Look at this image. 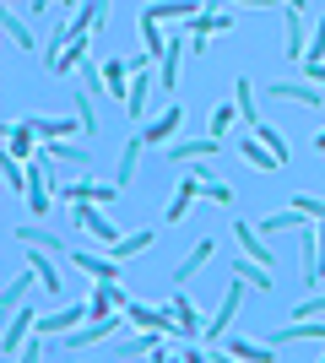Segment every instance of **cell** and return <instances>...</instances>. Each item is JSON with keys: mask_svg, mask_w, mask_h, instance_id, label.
Listing matches in <instances>:
<instances>
[{"mask_svg": "<svg viewBox=\"0 0 325 363\" xmlns=\"http://www.w3.org/2000/svg\"><path fill=\"white\" fill-rule=\"evenodd\" d=\"M233 120H239V104H217V108H212V120H206V130H212V136H222Z\"/></svg>", "mask_w": 325, "mask_h": 363, "instance_id": "obj_35", "label": "cell"}, {"mask_svg": "<svg viewBox=\"0 0 325 363\" xmlns=\"http://www.w3.org/2000/svg\"><path fill=\"white\" fill-rule=\"evenodd\" d=\"M266 342H271V347H293V342H325V315H320V320H293V325L271 331Z\"/></svg>", "mask_w": 325, "mask_h": 363, "instance_id": "obj_12", "label": "cell"}, {"mask_svg": "<svg viewBox=\"0 0 325 363\" xmlns=\"http://www.w3.org/2000/svg\"><path fill=\"white\" fill-rule=\"evenodd\" d=\"M282 22H287V44H282V55H287L293 65H304V55H309V44H304V11H293V6H287V11H282Z\"/></svg>", "mask_w": 325, "mask_h": 363, "instance_id": "obj_20", "label": "cell"}, {"mask_svg": "<svg viewBox=\"0 0 325 363\" xmlns=\"http://www.w3.org/2000/svg\"><path fill=\"white\" fill-rule=\"evenodd\" d=\"M255 136H261L266 141V147H271V152H277V157H282V163H287V141H282V130H277V125H255Z\"/></svg>", "mask_w": 325, "mask_h": 363, "instance_id": "obj_36", "label": "cell"}, {"mask_svg": "<svg viewBox=\"0 0 325 363\" xmlns=\"http://www.w3.org/2000/svg\"><path fill=\"white\" fill-rule=\"evenodd\" d=\"M169 315L179 320V331H185V342H195V336L206 331V320H201V309L185 298V293H173V303H169Z\"/></svg>", "mask_w": 325, "mask_h": 363, "instance_id": "obj_19", "label": "cell"}, {"mask_svg": "<svg viewBox=\"0 0 325 363\" xmlns=\"http://www.w3.org/2000/svg\"><path fill=\"white\" fill-rule=\"evenodd\" d=\"M87 320V303H60V309H49V315H38V336H49V342H60V336H71Z\"/></svg>", "mask_w": 325, "mask_h": 363, "instance_id": "obj_7", "label": "cell"}, {"mask_svg": "<svg viewBox=\"0 0 325 363\" xmlns=\"http://www.w3.org/2000/svg\"><path fill=\"white\" fill-rule=\"evenodd\" d=\"M33 130H38V141H71V136H81L87 125L81 120H33Z\"/></svg>", "mask_w": 325, "mask_h": 363, "instance_id": "obj_29", "label": "cell"}, {"mask_svg": "<svg viewBox=\"0 0 325 363\" xmlns=\"http://www.w3.org/2000/svg\"><path fill=\"white\" fill-rule=\"evenodd\" d=\"M33 331H38V315H33V303H16L11 320H6V331H0V352H6V358H16V352H22V342H28Z\"/></svg>", "mask_w": 325, "mask_h": 363, "instance_id": "obj_5", "label": "cell"}, {"mask_svg": "<svg viewBox=\"0 0 325 363\" xmlns=\"http://www.w3.org/2000/svg\"><path fill=\"white\" fill-rule=\"evenodd\" d=\"M282 6H293V11H304V6H309V0H282Z\"/></svg>", "mask_w": 325, "mask_h": 363, "instance_id": "obj_45", "label": "cell"}, {"mask_svg": "<svg viewBox=\"0 0 325 363\" xmlns=\"http://www.w3.org/2000/svg\"><path fill=\"white\" fill-rule=\"evenodd\" d=\"M141 147H147V141H141V130H130V141H125V152H120V174H114V184H130L136 179V163H141Z\"/></svg>", "mask_w": 325, "mask_h": 363, "instance_id": "obj_28", "label": "cell"}, {"mask_svg": "<svg viewBox=\"0 0 325 363\" xmlns=\"http://www.w3.org/2000/svg\"><path fill=\"white\" fill-rule=\"evenodd\" d=\"M16 239L33 244V250H49V255H65V244L49 233V228H16Z\"/></svg>", "mask_w": 325, "mask_h": 363, "instance_id": "obj_33", "label": "cell"}, {"mask_svg": "<svg viewBox=\"0 0 325 363\" xmlns=\"http://www.w3.org/2000/svg\"><path fill=\"white\" fill-rule=\"evenodd\" d=\"M195 196H206V179L195 174V168H179V190H173V201H169V223L179 228L185 223V212H190V201Z\"/></svg>", "mask_w": 325, "mask_h": 363, "instance_id": "obj_11", "label": "cell"}, {"mask_svg": "<svg viewBox=\"0 0 325 363\" xmlns=\"http://www.w3.org/2000/svg\"><path fill=\"white\" fill-rule=\"evenodd\" d=\"M304 60H325V16L314 22V33H309V55Z\"/></svg>", "mask_w": 325, "mask_h": 363, "instance_id": "obj_40", "label": "cell"}, {"mask_svg": "<svg viewBox=\"0 0 325 363\" xmlns=\"http://www.w3.org/2000/svg\"><path fill=\"white\" fill-rule=\"evenodd\" d=\"M55 157H49L44 147H38V157H33L28 163V190H22V196H28V206H33V217H44L49 212V190H55Z\"/></svg>", "mask_w": 325, "mask_h": 363, "instance_id": "obj_1", "label": "cell"}, {"mask_svg": "<svg viewBox=\"0 0 325 363\" xmlns=\"http://www.w3.org/2000/svg\"><path fill=\"white\" fill-rule=\"evenodd\" d=\"M228 28H233V16L217 11V0H206V11H195L185 22V38H212V33H228Z\"/></svg>", "mask_w": 325, "mask_h": 363, "instance_id": "obj_13", "label": "cell"}, {"mask_svg": "<svg viewBox=\"0 0 325 363\" xmlns=\"http://www.w3.org/2000/svg\"><path fill=\"white\" fill-rule=\"evenodd\" d=\"M44 152L60 168H87V147H76V141H44Z\"/></svg>", "mask_w": 325, "mask_h": 363, "instance_id": "obj_30", "label": "cell"}, {"mask_svg": "<svg viewBox=\"0 0 325 363\" xmlns=\"http://www.w3.org/2000/svg\"><path fill=\"white\" fill-rule=\"evenodd\" d=\"M125 71H130V65H125V60H108V65H103V82H108V92H114L120 104H125V98H130V87H125Z\"/></svg>", "mask_w": 325, "mask_h": 363, "instance_id": "obj_34", "label": "cell"}, {"mask_svg": "<svg viewBox=\"0 0 325 363\" xmlns=\"http://www.w3.org/2000/svg\"><path fill=\"white\" fill-rule=\"evenodd\" d=\"M325 315V298H298L293 303V320H320Z\"/></svg>", "mask_w": 325, "mask_h": 363, "instance_id": "obj_39", "label": "cell"}, {"mask_svg": "<svg viewBox=\"0 0 325 363\" xmlns=\"http://www.w3.org/2000/svg\"><path fill=\"white\" fill-rule=\"evenodd\" d=\"M266 98H282V104H304V108H325V92L309 87V76L304 82H266Z\"/></svg>", "mask_w": 325, "mask_h": 363, "instance_id": "obj_9", "label": "cell"}, {"mask_svg": "<svg viewBox=\"0 0 325 363\" xmlns=\"http://www.w3.org/2000/svg\"><path fill=\"white\" fill-rule=\"evenodd\" d=\"M233 6H249V11H271L277 0H233Z\"/></svg>", "mask_w": 325, "mask_h": 363, "instance_id": "obj_43", "label": "cell"}, {"mask_svg": "<svg viewBox=\"0 0 325 363\" xmlns=\"http://www.w3.org/2000/svg\"><path fill=\"white\" fill-rule=\"evenodd\" d=\"M33 288H38V272H33V266H28V272H16L11 282H6V293H0V309L11 315L16 303H28V293H33Z\"/></svg>", "mask_w": 325, "mask_h": 363, "instance_id": "obj_23", "label": "cell"}, {"mask_svg": "<svg viewBox=\"0 0 325 363\" xmlns=\"http://www.w3.org/2000/svg\"><path fill=\"white\" fill-rule=\"evenodd\" d=\"M71 260H76V272L93 277V282H120V272H125V266L108 255V250H103V255H87V250H81V255H71Z\"/></svg>", "mask_w": 325, "mask_h": 363, "instance_id": "obj_15", "label": "cell"}, {"mask_svg": "<svg viewBox=\"0 0 325 363\" xmlns=\"http://www.w3.org/2000/svg\"><path fill=\"white\" fill-rule=\"evenodd\" d=\"M293 206L309 217V223H325V201H314V196H293Z\"/></svg>", "mask_w": 325, "mask_h": 363, "instance_id": "obj_38", "label": "cell"}, {"mask_svg": "<svg viewBox=\"0 0 325 363\" xmlns=\"http://www.w3.org/2000/svg\"><path fill=\"white\" fill-rule=\"evenodd\" d=\"M125 315H130V325H136V331H169V336H185V331H179V320H173L169 309H152V303L125 298Z\"/></svg>", "mask_w": 325, "mask_h": 363, "instance_id": "obj_8", "label": "cell"}, {"mask_svg": "<svg viewBox=\"0 0 325 363\" xmlns=\"http://www.w3.org/2000/svg\"><path fill=\"white\" fill-rule=\"evenodd\" d=\"M244 293H249V282H244V277H233V288L222 293V303L212 309V320H206V331H201V342H206V347H217V342L228 336V325H233V315H239Z\"/></svg>", "mask_w": 325, "mask_h": 363, "instance_id": "obj_2", "label": "cell"}, {"mask_svg": "<svg viewBox=\"0 0 325 363\" xmlns=\"http://www.w3.org/2000/svg\"><path fill=\"white\" fill-rule=\"evenodd\" d=\"M55 260H60V255H49V250H33V244H28V266L38 272V282H44L49 298H60V272H55Z\"/></svg>", "mask_w": 325, "mask_h": 363, "instance_id": "obj_22", "label": "cell"}, {"mask_svg": "<svg viewBox=\"0 0 325 363\" xmlns=\"http://www.w3.org/2000/svg\"><path fill=\"white\" fill-rule=\"evenodd\" d=\"M179 130H185V108L169 98V108H163L152 125H141V141H147V147H169V141H179Z\"/></svg>", "mask_w": 325, "mask_h": 363, "instance_id": "obj_6", "label": "cell"}, {"mask_svg": "<svg viewBox=\"0 0 325 363\" xmlns=\"http://www.w3.org/2000/svg\"><path fill=\"white\" fill-rule=\"evenodd\" d=\"M152 244H157V233H152V228H141V233H120V239L108 244V255H114V260H120V266H125V260H130V255H147Z\"/></svg>", "mask_w": 325, "mask_h": 363, "instance_id": "obj_18", "label": "cell"}, {"mask_svg": "<svg viewBox=\"0 0 325 363\" xmlns=\"http://www.w3.org/2000/svg\"><path fill=\"white\" fill-rule=\"evenodd\" d=\"M103 11H108V0H81L76 6V16L65 22V33H71V44H87V33L103 22Z\"/></svg>", "mask_w": 325, "mask_h": 363, "instance_id": "obj_14", "label": "cell"}, {"mask_svg": "<svg viewBox=\"0 0 325 363\" xmlns=\"http://www.w3.org/2000/svg\"><path fill=\"white\" fill-rule=\"evenodd\" d=\"M233 277H244L255 293H271V272H266L261 260H249V255H244V260H233Z\"/></svg>", "mask_w": 325, "mask_h": 363, "instance_id": "obj_31", "label": "cell"}, {"mask_svg": "<svg viewBox=\"0 0 325 363\" xmlns=\"http://www.w3.org/2000/svg\"><path fill=\"white\" fill-rule=\"evenodd\" d=\"M239 152H244V163H255V168H261V174H282V168H287V163H282V157H277V152H271V147H266L261 136H249V141H244V147H239Z\"/></svg>", "mask_w": 325, "mask_h": 363, "instance_id": "obj_24", "label": "cell"}, {"mask_svg": "<svg viewBox=\"0 0 325 363\" xmlns=\"http://www.w3.org/2000/svg\"><path fill=\"white\" fill-rule=\"evenodd\" d=\"M65 201H98V206H108V201L120 196V184H98V179H71L60 190Z\"/></svg>", "mask_w": 325, "mask_h": 363, "instance_id": "obj_17", "label": "cell"}, {"mask_svg": "<svg viewBox=\"0 0 325 363\" xmlns=\"http://www.w3.org/2000/svg\"><path fill=\"white\" fill-rule=\"evenodd\" d=\"M76 120L87 125V136L98 130V114H93V104H87V87H76Z\"/></svg>", "mask_w": 325, "mask_h": 363, "instance_id": "obj_37", "label": "cell"}, {"mask_svg": "<svg viewBox=\"0 0 325 363\" xmlns=\"http://www.w3.org/2000/svg\"><path fill=\"white\" fill-rule=\"evenodd\" d=\"M185 49H190V38L185 33H169V49H163V60H157V87L173 98V87H179V60H185Z\"/></svg>", "mask_w": 325, "mask_h": 363, "instance_id": "obj_10", "label": "cell"}, {"mask_svg": "<svg viewBox=\"0 0 325 363\" xmlns=\"http://www.w3.org/2000/svg\"><path fill=\"white\" fill-rule=\"evenodd\" d=\"M212 255H217V239H201V244H195V250H190L185 260H179V266H173V288H185V282H190L195 272H201V266H206Z\"/></svg>", "mask_w": 325, "mask_h": 363, "instance_id": "obj_21", "label": "cell"}, {"mask_svg": "<svg viewBox=\"0 0 325 363\" xmlns=\"http://www.w3.org/2000/svg\"><path fill=\"white\" fill-rule=\"evenodd\" d=\"M309 217L298 212V206H282V212H271V217H261V233H287V228H304Z\"/></svg>", "mask_w": 325, "mask_h": 363, "instance_id": "obj_32", "label": "cell"}, {"mask_svg": "<svg viewBox=\"0 0 325 363\" xmlns=\"http://www.w3.org/2000/svg\"><path fill=\"white\" fill-rule=\"evenodd\" d=\"M314 152H320V157H325V130H320V136H314Z\"/></svg>", "mask_w": 325, "mask_h": 363, "instance_id": "obj_44", "label": "cell"}, {"mask_svg": "<svg viewBox=\"0 0 325 363\" xmlns=\"http://www.w3.org/2000/svg\"><path fill=\"white\" fill-rule=\"evenodd\" d=\"M304 76H309L314 87H325V60H304Z\"/></svg>", "mask_w": 325, "mask_h": 363, "instance_id": "obj_42", "label": "cell"}, {"mask_svg": "<svg viewBox=\"0 0 325 363\" xmlns=\"http://www.w3.org/2000/svg\"><path fill=\"white\" fill-rule=\"evenodd\" d=\"M222 152V136H179V141H169V163L173 168H190V163H206V157H217Z\"/></svg>", "mask_w": 325, "mask_h": 363, "instance_id": "obj_3", "label": "cell"}, {"mask_svg": "<svg viewBox=\"0 0 325 363\" xmlns=\"http://www.w3.org/2000/svg\"><path fill=\"white\" fill-rule=\"evenodd\" d=\"M206 201H217V206H233V190L222 179H206Z\"/></svg>", "mask_w": 325, "mask_h": 363, "instance_id": "obj_41", "label": "cell"}, {"mask_svg": "<svg viewBox=\"0 0 325 363\" xmlns=\"http://www.w3.org/2000/svg\"><path fill=\"white\" fill-rule=\"evenodd\" d=\"M217 347H222V352H233V358H249V363H255V358H261V363H271V358H277V347H271V342H239V336H222Z\"/></svg>", "mask_w": 325, "mask_h": 363, "instance_id": "obj_25", "label": "cell"}, {"mask_svg": "<svg viewBox=\"0 0 325 363\" xmlns=\"http://www.w3.org/2000/svg\"><path fill=\"white\" fill-rule=\"evenodd\" d=\"M71 223H76L81 233H93L98 244H114V239H120V228L103 217V206H98V201H71Z\"/></svg>", "mask_w": 325, "mask_h": 363, "instance_id": "obj_4", "label": "cell"}, {"mask_svg": "<svg viewBox=\"0 0 325 363\" xmlns=\"http://www.w3.org/2000/svg\"><path fill=\"white\" fill-rule=\"evenodd\" d=\"M233 104H239V120H244L249 130L261 125V108H255V82H249V76H239V82H233Z\"/></svg>", "mask_w": 325, "mask_h": 363, "instance_id": "obj_26", "label": "cell"}, {"mask_svg": "<svg viewBox=\"0 0 325 363\" xmlns=\"http://www.w3.org/2000/svg\"><path fill=\"white\" fill-rule=\"evenodd\" d=\"M0 28H6V38H11L16 49H38V44H33V33H28V22L16 16V6H11V0L0 6Z\"/></svg>", "mask_w": 325, "mask_h": 363, "instance_id": "obj_27", "label": "cell"}, {"mask_svg": "<svg viewBox=\"0 0 325 363\" xmlns=\"http://www.w3.org/2000/svg\"><path fill=\"white\" fill-rule=\"evenodd\" d=\"M233 239H239V250H244L249 260H261V266H271V260H277V255L261 244V228L249 223V217H239V223H233Z\"/></svg>", "mask_w": 325, "mask_h": 363, "instance_id": "obj_16", "label": "cell"}]
</instances>
